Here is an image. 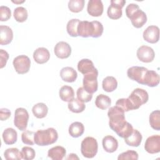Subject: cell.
I'll list each match as a JSON object with an SVG mask.
<instances>
[{"mask_svg":"<svg viewBox=\"0 0 160 160\" xmlns=\"http://www.w3.org/2000/svg\"><path fill=\"white\" fill-rule=\"evenodd\" d=\"M33 58L37 63L42 64L49 61L50 53L48 49L45 48H38L33 52Z\"/></svg>","mask_w":160,"mask_h":160,"instance_id":"cell-17","label":"cell"},{"mask_svg":"<svg viewBox=\"0 0 160 160\" xmlns=\"http://www.w3.org/2000/svg\"><path fill=\"white\" fill-rule=\"evenodd\" d=\"M116 106L121 108L124 112H128L129 111L133 110L132 105L128 98L119 99L116 102Z\"/></svg>","mask_w":160,"mask_h":160,"instance_id":"cell-39","label":"cell"},{"mask_svg":"<svg viewBox=\"0 0 160 160\" xmlns=\"http://www.w3.org/2000/svg\"><path fill=\"white\" fill-rule=\"evenodd\" d=\"M136 55L139 61L143 62L148 63L154 60L155 52L152 48L143 45L138 49Z\"/></svg>","mask_w":160,"mask_h":160,"instance_id":"cell-10","label":"cell"},{"mask_svg":"<svg viewBox=\"0 0 160 160\" xmlns=\"http://www.w3.org/2000/svg\"><path fill=\"white\" fill-rule=\"evenodd\" d=\"M128 98L134 110L138 109L141 105L146 103L149 99V95L146 90L141 88H136L132 91Z\"/></svg>","mask_w":160,"mask_h":160,"instance_id":"cell-4","label":"cell"},{"mask_svg":"<svg viewBox=\"0 0 160 160\" xmlns=\"http://www.w3.org/2000/svg\"><path fill=\"white\" fill-rule=\"evenodd\" d=\"M133 127L132 126L131 124H130L129 122H128L126 127L118 134L119 137L122 138H128V136H129L132 131H133Z\"/></svg>","mask_w":160,"mask_h":160,"instance_id":"cell-43","label":"cell"},{"mask_svg":"<svg viewBox=\"0 0 160 160\" xmlns=\"http://www.w3.org/2000/svg\"><path fill=\"white\" fill-rule=\"evenodd\" d=\"M118 160H124V159H132L137 160L138 159V154L136 151L132 150H128L120 154L118 157Z\"/></svg>","mask_w":160,"mask_h":160,"instance_id":"cell-41","label":"cell"},{"mask_svg":"<svg viewBox=\"0 0 160 160\" xmlns=\"http://www.w3.org/2000/svg\"><path fill=\"white\" fill-rule=\"evenodd\" d=\"M108 116L109 119V126L110 128L117 134L126 127L128 123L125 119L124 111L116 105L109 108Z\"/></svg>","mask_w":160,"mask_h":160,"instance_id":"cell-1","label":"cell"},{"mask_svg":"<svg viewBox=\"0 0 160 160\" xmlns=\"http://www.w3.org/2000/svg\"><path fill=\"white\" fill-rule=\"evenodd\" d=\"M22 159L25 160H32L36 156L35 151L33 148L28 146H24L21 149Z\"/></svg>","mask_w":160,"mask_h":160,"instance_id":"cell-40","label":"cell"},{"mask_svg":"<svg viewBox=\"0 0 160 160\" xmlns=\"http://www.w3.org/2000/svg\"><path fill=\"white\" fill-rule=\"evenodd\" d=\"M102 144L104 151L109 153L114 152L117 150L118 148V140L110 135L106 136L103 138Z\"/></svg>","mask_w":160,"mask_h":160,"instance_id":"cell-18","label":"cell"},{"mask_svg":"<svg viewBox=\"0 0 160 160\" xmlns=\"http://www.w3.org/2000/svg\"><path fill=\"white\" fill-rule=\"evenodd\" d=\"M98 71L97 69L89 73L84 75L82 79L83 88L90 94H92L98 90Z\"/></svg>","mask_w":160,"mask_h":160,"instance_id":"cell-5","label":"cell"},{"mask_svg":"<svg viewBox=\"0 0 160 160\" xmlns=\"http://www.w3.org/2000/svg\"><path fill=\"white\" fill-rule=\"evenodd\" d=\"M142 135L137 129H133L132 134L128 138H124V141L127 145L133 147H138L142 141Z\"/></svg>","mask_w":160,"mask_h":160,"instance_id":"cell-25","label":"cell"},{"mask_svg":"<svg viewBox=\"0 0 160 160\" xmlns=\"http://www.w3.org/2000/svg\"><path fill=\"white\" fill-rule=\"evenodd\" d=\"M11 16V9L4 6H1L0 7V21H8Z\"/></svg>","mask_w":160,"mask_h":160,"instance_id":"cell-42","label":"cell"},{"mask_svg":"<svg viewBox=\"0 0 160 160\" xmlns=\"http://www.w3.org/2000/svg\"><path fill=\"white\" fill-rule=\"evenodd\" d=\"M78 69L81 74L84 75L96 70V68L94 67L92 61L88 59H82L78 63Z\"/></svg>","mask_w":160,"mask_h":160,"instance_id":"cell-23","label":"cell"},{"mask_svg":"<svg viewBox=\"0 0 160 160\" xmlns=\"http://www.w3.org/2000/svg\"><path fill=\"white\" fill-rule=\"evenodd\" d=\"M66 154V149L60 146H56L49 149L48 156L52 160H61Z\"/></svg>","mask_w":160,"mask_h":160,"instance_id":"cell-24","label":"cell"},{"mask_svg":"<svg viewBox=\"0 0 160 160\" xmlns=\"http://www.w3.org/2000/svg\"><path fill=\"white\" fill-rule=\"evenodd\" d=\"M139 8V6L136 4H134V3H131L129 4L127 7L126 8V14L127 16V17L128 18H129V17L137 10H138Z\"/></svg>","mask_w":160,"mask_h":160,"instance_id":"cell-46","label":"cell"},{"mask_svg":"<svg viewBox=\"0 0 160 160\" xmlns=\"http://www.w3.org/2000/svg\"><path fill=\"white\" fill-rule=\"evenodd\" d=\"M32 111L36 118L42 119L46 116L48 112V108L44 103L39 102L33 106Z\"/></svg>","mask_w":160,"mask_h":160,"instance_id":"cell-27","label":"cell"},{"mask_svg":"<svg viewBox=\"0 0 160 160\" xmlns=\"http://www.w3.org/2000/svg\"><path fill=\"white\" fill-rule=\"evenodd\" d=\"M59 94L62 101L65 102H69L74 99V92L72 87L65 85L60 88Z\"/></svg>","mask_w":160,"mask_h":160,"instance_id":"cell-26","label":"cell"},{"mask_svg":"<svg viewBox=\"0 0 160 160\" xmlns=\"http://www.w3.org/2000/svg\"><path fill=\"white\" fill-rule=\"evenodd\" d=\"M84 0H70L68 2V8L72 12L81 11L84 6Z\"/></svg>","mask_w":160,"mask_h":160,"instance_id":"cell-36","label":"cell"},{"mask_svg":"<svg viewBox=\"0 0 160 160\" xmlns=\"http://www.w3.org/2000/svg\"><path fill=\"white\" fill-rule=\"evenodd\" d=\"M142 36L148 42L156 43L159 39V29L156 26H149L144 31Z\"/></svg>","mask_w":160,"mask_h":160,"instance_id":"cell-13","label":"cell"},{"mask_svg":"<svg viewBox=\"0 0 160 160\" xmlns=\"http://www.w3.org/2000/svg\"><path fill=\"white\" fill-rule=\"evenodd\" d=\"M2 136L3 141L6 144L11 145L17 141L18 133L13 128H8L4 130Z\"/></svg>","mask_w":160,"mask_h":160,"instance_id":"cell-22","label":"cell"},{"mask_svg":"<svg viewBox=\"0 0 160 160\" xmlns=\"http://www.w3.org/2000/svg\"><path fill=\"white\" fill-rule=\"evenodd\" d=\"M148 69L141 66H132L127 71V75L131 79L136 81L138 83L143 84L145 74Z\"/></svg>","mask_w":160,"mask_h":160,"instance_id":"cell-9","label":"cell"},{"mask_svg":"<svg viewBox=\"0 0 160 160\" xmlns=\"http://www.w3.org/2000/svg\"><path fill=\"white\" fill-rule=\"evenodd\" d=\"M58 134L53 128H49L44 130H38L35 132L34 140L36 144L44 146L52 144L57 141Z\"/></svg>","mask_w":160,"mask_h":160,"instance_id":"cell-2","label":"cell"},{"mask_svg":"<svg viewBox=\"0 0 160 160\" xmlns=\"http://www.w3.org/2000/svg\"><path fill=\"white\" fill-rule=\"evenodd\" d=\"M94 26L92 21H82L79 22L78 26V35L82 38L93 37Z\"/></svg>","mask_w":160,"mask_h":160,"instance_id":"cell-12","label":"cell"},{"mask_svg":"<svg viewBox=\"0 0 160 160\" xmlns=\"http://www.w3.org/2000/svg\"><path fill=\"white\" fill-rule=\"evenodd\" d=\"M54 52L58 58L66 59L70 56L71 54V48L68 43L64 41H60L55 45Z\"/></svg>","mask_w":160,"mask_h":160,"instance_id":"cell-14","label":"cell"},{"mask_svg":"<svg viewBox=\"0 0 160 160\" xmlns=\"http://www.w3.org/2000/svg\"><path fill=\"white\" fill-rule=\"evenodd\" d=\"M13 39V32L11 28L8 26H0V44L7 45L11 42Z\"/></svg>","mask_w":160,"mask_h":160,"instance_id":"cell-19","label":"cell"},{"mask_svg":"<svg viewBox=\"0 0 160 160\" xmlns=\"http://www.w3.org/2000/svg\"><path fill=\"white\" fill-rule=\"evenodd\" d=\"M69 134L73 138H78L82 135L84 127L82 123L76 121L72 122L69 127Z\"/></svg>","mask_w":160,"mask_h":160,"instance_id":"cell-28","label":"cell"},{"mask_svg":"<svg viewBox=\"0 0 160 160\" xmlns=\"http://www.w3.org/2000/svg\"><path fill=\"white\" fill-rule=\"evenodd\" d=\"M12 64L17 73L24 74L29 71L31 60L26 55H19L13 59Z\"/></svg>","mask_w":160,"mask_h":160,"instance_id":"cell-7","label":"cell"},{"mask_svg":"<svg viewBox=\"0 0 160 160\" xmlns=\"http://www.w3.org/2000/svg\"><path fill=\"white\" fill-rule=\"evenodd\" d=\"M60 76L62 81L67 82H73L76 81L78 74L75 69L71 67H64L60 71Z\"/></svg>","mask_w":160,"mask_h":160,"instance_id":"cell-20","label":"cell"},{"mask_svg":"<svg viewBox=\"0 0 160 160\" xmlns=\"http://www.w3.org/2000/svg\"><path fill=\"white\" fill-rule=\"evenodd\" d=\"M4 156L6 160H20L22 158L21 152L16 148H8L5 150Z\"/></svg>","mask_w":160,"mask_h":160,"instance_id":"cell-32","label":"cell"},{"mask_svg":"<svg viewBox=\"0 0 160 160\" xmlns=\"http://www.w3.org/2000/svg\"><path fill=\"white\" fill-rule=\"evenodd\" d=\"M68 109L72 112L80 113L82 112L86 108L84 102L79 101L78 98H74L71 101L68 102Z\"/></svg>","mask_w":160,"mask_h":160,"instance_id":"cell-31","label":"cell"},{"mask_svg":"<svg viewBox=\"0 0 160 160\" xmlns=\"http://www.w3.org/2000/svg\"><path fill=\"white\" fill-rule=\"evenodd\" d=\"M98 150V144L96 139L92 137H86L81 142V152L86 158H94Z\"/></svg>","mask_w":160,"mask_h":160,"instance_id":"cell-3","label":"cell"},{"mask_svg":"<svg viewBox=\"0 0 160 160\" xmlns=\"http://www.w3.org/2000/svg\"><path fill=\"white\" fill-rule=\"evenodd\" d=\"M11 116V111L7 108H1L0 109V119L6 121Z\"/></svg>","mask_w":160,"mask_h":160,"instance_id":"cell-47","label":"cell"},{"mask_svg":"<svg viewBox=\"0 0 160 160\" xmlns=\"http://www.w3.org/2000/svg\"><path fill=\"white\" fill-rule=\"evenodd\" d=\"M80 22L78 19H72L69 20L66 25L67 32L72 37H77L78 35V26Z\"/></svg>","mask_w":160,"mask_h":160,"instance_id":"cell-35","label":"cell"},{"mask_svg":"<svg viewBox=\"0 0 160 160\" xmlns=\"http://www.w3.org/2000/svg\"><path fill=\"white\" fill-rule=\"evenodd\" d=\"M129 19L131 20L132 26L136 28H142L147 21L146 14L141 9L135 11Z\"/></svg>","mask_w":160,"mask_h":160,"instance_id":"cell-16","label":"cell"},{"mask_svg":"<svg viewBox=\"0 0 160 160\" xmlns=\"http://www.w3.org/2000/svg\"><path fill=\"white\" fill-rule=\"evenodd\" d=\"M159 83V76L154 71L148 70L143 81V84L149 87L157 86Z\"/></svg>","mask_w":160,"mask_h":160,"instance_id":"cell-21","label":"cell"},{"mask_svg":"<svg viewBox=\"0 0 160 160\" xmlns=\"http://www.w3.org/2000/svg\"><path fill=\"white\" fill-rule=\"evenodd\" d=\"M66 159H79V158L76 156V154L71 153V154H69V156H68Z\"/></svg>","mask_w":160,"mask_h":160,"instance_id":"cell-48","label":"cell"},{"mask_svg":"<svg viewBox=\"0 0 160 160\" xmlns=\"http://www.w3.org/2000/svg\"><path fill=\"white\" fill-rule=\"evenodd\" d=\"M145 150L150 154L158 153L160 151V136L152 135L147 138L144 144Z\"/></svg>","mask_w":160,"mask_h":160,"instance_id":"cell-11","label":"cell"},{"mask_svg":"<svg viewBox=\"0 0 160 160\" xmlns=\"http://www.w3.org/2000/svg\"><path fill=\"white\" fill-rule=\"evenodd\" d=\"M28 111L23 108H18L15 110L14 124L20 131H25L28 126L29 120Z\"/></svg>","mask_w":160,"mask_h":160,"instance_id":"cell-6","label":"cell"},{"mask_svg":"<svg viewBox=\"0 0 160 160\" xmlns=\"http://www.w3.org/2000/svg\"><path fill=\"white\" fill-rule=\"evenodd\" d=\"M35 132L31 131H25L21 134V140L25 144L34 145V137Z\"/></svg>","mask_w":160,"mask_h":160,"instance_id":"cell-38","label":"cell"},{"mask_svg":"<svg viewBox=\"0 0 160 160\" xmlns=\"http://www.w3.org/2000/svg\"><path fill=\"white\" fill-rule=\"evenodd\" d=\"M107 11L108 16L111 19H118L122 16V8L126 4L124 0H111Z\"/></svg>","mask_w":160,"mask_h":160,"instance_id":"cell-8","label":"cell"},{"mask_svg":"<svg viewBox=\"0 0 160 160\" xmlns=\"http://www.w3.org/2000/svg\"><path fill=\"white\" fill-rule=\"evenodd\" d=\"M149 121L151 127L156 130H160V112L159 110L152 111L149 118Z\"/></svg>","mask_w":160,"mask_h":160,"instance_id":"cell-33","label":"cell"},{"mask_svg":"<svg viewBox=\"0 0 160 160\" xmlns=\"http://www.w3.org/2000/svg\"><path fill=\"white\" fill-rule=\"evenodd\" d=\"M76 94L77 98L82 102H89L92 98V94L87 92L83 87H80L78 89Z\"/></svg>","mask_w":160,"mask_h":160,"instance_id":"cell-37","label":"cell"},{"mask_svg":"<svg viewBox=\"0 0 160 160\" xmlns=\"http://www.w3.org/2000/svg\"><path fill=\"white\" fill-rule=\"evenodd\" d=\"M13 16L17 22H23L27 19L28 16L27 9L24 7H17L14 10Z\"/></svg>","mask_w":160,"mask_h":160,"instance_id":"cell-34","label":"cell"},{"mask_svg":"<svg viewBox=\"0 0 160 160\" xmlns=\"http://www.w3.org/2000/svg\"><path fill=\"white\" fill-rule=\"evenodd\" d=\"M102 87L104 91L108 92H112L118 87L117 80L113 76H107L102 80Z\"/></svg>","mask_w":160,"mask_h":160,"instance_id":"cell-29","label":"cell"},{"mask_svg":"<svg viewBox=\"0 0 160 160\" xmlns=\"http://www.w3.org/2000/svg\"><path fill=\"white\" fill-rule=\"evenodd\" d=\"M9 57V56L8 52L2 49H0V68L1 69L6 66Z\"/></svg>","mask_w":160,"mask_h":160,"instance_id":"cell-45","label":"cell"},{"mask_svg":"<svg viewBox=\"0 0 160 160\" xmlns=\"http://www.w3.org/2000/svg\"><path fill=\"white\" fill-rule=\"evenodd\" d=\"M104 6L101 0H89L87 6L88 14L93 17H99L102 15Z\"/></svg>","mask_w":160,"mask_h":160,"instance_id":"cell-15","label":"cell"},{"mask_svg":"<svg viewBox=\"0 0 160 160\" xmlns=\"http://www.w3.org/2000/svg\"><path fill=\"white\" fill-rule=\"evenodd\" d=\"M92 22L94 26V35L92 38H99L102 35L103 32V30H104L103 26L102 23L100 22L99 21H93Z\"/></svg>","mask_w":160,"mask_h":160,"instance_id":"cell-44","label":"cell"},{"mask_svg":"<svg viewBox=\"0 0 160 160\" xmlns=\"http://www.w3.org/2000/svg\"><path fill=\"white\" fill-rule=\"evenodd\" d=\"M111 104L110 98L103 94L98 95L95 100V105L101 109L104 110L108 109Z\"/></svg>","mask_w":160,"mask_h":160,"instance_id":"cell-30","label":"cell"}]
</instances>
